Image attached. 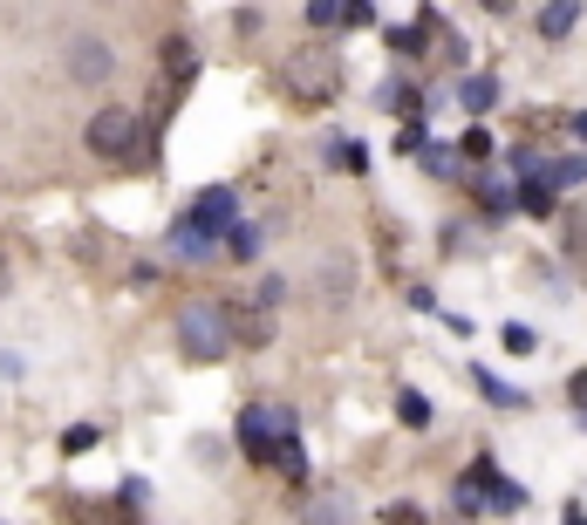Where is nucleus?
I'll list each match as a JSON object with an SVG mask.
<instances>
[{
    "instance_id": "1",
    "label": "nucleus",
    "mask_w": 587,
    "mask_h": 525,
    "mask_svg": "<svg viewBox=\"0 0 587 525\" xmlns=\"http://www.w3.org/2000/svg\"><path fill=\"white\" fill-rule=\"evenodd\" d=\"M232 307L226 301H185V314H178V348H185V361H226L232 355Z\"/></svg>"
},
{
    "instance_id": "2",
    "label": "nucleus",
    "mask_w": 587,
    "mask_h": 525,
    "mask_svg": "<svg viewBox=\"0 0 587 525\" xmlns=\"http://www.w3.org/2000/svg\"><path fill=\"white\" fill-rule=\"evenodd\" d=\"M335 90H342V55H335L328 42H307V49L287 55V96H301V103H328Z\"/></svg>"
},
{
    "instance_id": "3",
    "label": "nucleus",
    "mask_w": 587,
    "mask_h": 525,
    "mask_svg": "<svg viewBox=\"0 0 587 525\" xmlns=\"http://www.w3.org/2000/svg\"><path fill=\"white\" fill-rule=\"evenodd\" d=\"M137 137H144V124H137V109H124V103H109V109L90 116V150L103 157V165H130Z\"/></svg>"
},
{
    "instance_id": "4",
    "label": "nucleus",
    "mask_w": 587,
    "mask_h": 525,
    "mask_svg": "<svg viewBox=\"0 0 587 525\" xmlns=\"http://www.w3.org/2000/svg\"><path fill=\"white\" fill-rule=\"evenodd\" d=\"M281 430H294V417L273 410V402H253V410H240V451L253 464H273L281 458Z\"/></svg>"
},
{
    "instance_id": "5",
    "label": "nucleus",
    "mask_w": 587,
    "mask_h": 525,
    "mask_svg": "<svg viewBox=\"0 0 587 525\" xmlns=\"http://www.w3.org/2000/svg\"><path fill=\"white\" fill-rule=\"evenodd\" d=\"M191 225H199L206 239H219V246H226V232H240V191L206 185V191H199V206H191Z\"/></svg>"
},
{
    "instance_id": "6",
    "label": "nucleus",
    "mask_w": 587,
    "mask_h": 525,
    "mask_svg": "<svg viewBox=\"0 0 587 525\" xmlns=\"http://www.w3.org/2000/svg\"><path fill=\"white\" fill-rule=\"evenodd\" d=\"M348 512H356V498H348V484H315V492L301 498L294 525H348Z\"/></svg>"
},
{
    "instance_id": "7",
    "label": "nucleus",
    "mask_w": 587,
    "mask_h": 525,
    "mask_svg": "<svg viewBox=\"0 0 587 525\" xmlns=\"http://www.w3.org/2000/svg\"><path fill=\"white\" fill-rule=\"evenodd\" d=\"M342 294H356V260H348V253H322V301L335 307Z\"/></svg>"
},
{
    "instance_id": "8",
    "label": "nucleus",
    "mask_w": 587,
    "mask_h": 525,
    "mask_svg": "<svg viewBox=\"0 0 587 525\" xmlns=\"http://www.w3.org/2000/svg\"><path fill=\"white\" fill-rule=\"evenodd\" d=\"M212 246H219V239H206L199 225H178V232H171V260H185V266L212 260Z\"/></svg>"
},
{
    "instance_id": "9",
    "label": "nucleus",
    "mask_w": 587,
    "mask_h": 525,
    "mask_svg": "<svg viewBox=\"0 0 587 525\" xmlns=\"http://www.w3.org/2000/svg\"><path fill=\"white\" fill-rule=\"evenodd\" d=\"M560 246H567V266L587 273V212H567L560 219Z\"/></svg>"
},
{
    "instance_id": "10",
    "label": "nucleus",
    "mask_w": 587,
    "mask_h": 525,
    "mask_svg": "<svg viewBox=\"0 0 587 525\" xmlns=\"http://www.w3.org/2000/svg\"><path fill=\"white\" fill-rule=\"evenodd\" d=\"M69 62H75V75H83V83H103V75H109V55H103V42H90V34L69 49Z\"/></svg>"
},
{
    "instance_id": "11",
    "label": "nucleus",
    "mask_w": 587,
    "mask_h": 525,
    "mask_svg": "<svg viewBox=\"0 0 587 525\" xmlns=\"http://www.w3.org/2000/svg\"><path fill=\"white\" fill-rule=\"evenodd\" d=\"M191 69H199V49H191L185 34H171V42H165V75H171V90L191 83Z\"/></svg>"
},
{
    "instance_id": "12",
    "label": "nucleus",
    "mask_w": 587,
    "mask_h": 525,
    "mask_svg": "<svg viewBox=\"0 0 587 525\" xmlns=\"http://www.w3.org/2000/svg\"><path fill=\"white\" fill-rule=\"evenodd\" d=\"M232 335H240L247 348L273 342V307H253V314H232Z\"/></svg>"
},
{
    "instance_id": "13",
    "label": "nucleus",
    "mask_w": 587,
    "mask_h": 525,
    "mask_svg": "<svg viewBox=\"0 0 587 525\" xmlns=\"http://www.w3.org/2000/svg\"><path fill=\"white\" fill-rule=\"evenodd\" d=\"M389 49H397V55H423L430 49V14L410 21V28H389Z\"/></svg>"
},
{
    "instance_id": "14",
    "label": "nucleus",
    "mask_w": 587,
    "mask_h": 525,
    "mask_svg": "<svg viewBox=\"0 0 587 525\" xmlns=\"http://www.w3.org/2000/svg\"><path fill=\"white\" fill-rule=\"evenodd\" d=\"M458 90H464V109H472V116H485V109L499 103V83H492V75H464Z\"/></svg>"
},
{
    "instance_id": "15",
    "label": "nucleus",
    "mask_w": 587,
    "mask_h": 525,
    "mask_svg": "<svg viewBox=\"0 0 587 525\" xmlns=\"http://www.w3.org/2000/svg\"><path fill=\"white\" fill-rule=\"evenodd\" d=\"M479 389H485V396L499 402V410H526V389H513V382H499V376H485V369H479Z\"/></svg>"
},
{
    "instance_id": "16",
    "label": "nucleus",
    "mask_w": 587,
    "mask_h": 525,
    "mask_svg": "<svg viewBox=\"0 0 587 525\" xmlns=\"http://www.w3.org/2000/svg\"><path fill=\"white\" fill-rule=\"evenodd\" d=\"M273 464H281V477H287V484H307V451H301L294 437L281 443V458H273Z\"/></svg>"
},
{
    "instance_id": "17",
    "label": "nucleus",
    "mask_w": 587,
    "mask_h": 525,
    "mask_svg": "<svg viewBox=\"0 0 587 525\" xmlns=\"http://www.w3.org/2000/svg\"><path fill=\"white\" fill-rule=\"evenodd\" d=\"M580 21V8H574V0H567V8H560V0H554V8H539V34H567Z\"/></svg>"
},
{
    "instance_id": "18",
    "label": "nucleus",
    "mask_w": 587,
    "mask_h": 525,
    "mask_svg": "<svg viewBox=\"0 0 587 525\" xmlns=\"http://www.w3.org/2000/svg\"><path fill=\"white\" fill-rule=\"evenodd\" d=\"M397 417H403L410 430H430V402H423L417 389H403V396H397Z\"/></svg>"
},
{
    "instance_id": "19",
    "label": "nucleus",
    "mask_w": 587,
    "mask_h": 525,
    "mask_svg": "<svg viewBox=\"0 0 587 525\" xmlns=\"http://www.w3.org/2000/svg\"><path fill=\"white\" fill-rule=\"evenodd\" d=\"M382 103L397 109V116H417V109H423V96H417L410 83H389V90H382Z\"/></svg>"
},
{
    "instance_id": "20",
    "label": "nucleus",
    "mask_w": 587,
    "mask_h": 525,
    "mask_svg": "<svg viewBox=\"0 0 587 525\" xmlns=\"http://www.w3.org/2000/svg\"><path fill=\"white\" fill-rule=\"evenodd\" d=\"M520 206H526L533 219H554V191H546V185H526V191H520Z\"/></svg>"
},
{
    "instance_id": "21",
    "label": "nucleus",
    "mask_w": 587,
    "mask_h": 525,
    "mask_svg": "<svg viewBox=\"0 0 587 525\" xmlns=\"http://www.w3.org/2000/svg\"><path fill=\"white\" fill-rule=\"evenodd\" d=\"M485 492H492V505H499V512H520V505H526V492H520V484H499V477H492Z\"/></svg>"
},
{
    "instance_id": "22",
    "label": "nucleus",
    "mask_w": 587,
    "mask_h": 525,
    "mask_svg": "<svg viewBox=\"0 0 587 525\" xmlns=\"http://www.w3.org/2000/svg\"><path fill=\"white\" fill-rule=\"evenodd\" d=\"M253 246H260V239H253V225H240V232H226V253H232V260H253Z\"/></svg>"
},
{
    "instance_id": "23",
    "label": "nucleus",
    "mask_w": 587,
    "mask_h": 525,
    "mask_svg": "<svg viewBox=\"0 0 587 525\" xmlns=\"http://www.w3.org/2000/svg\"><path fill=\"white\" fill-rule=\"evenodd\" d=\"M335 165H348V171H363V144H356V137H335Z\"/></svg>"
},
{
    "instance_id": "24",
    "label": "nucleus",
    "mask_w": 587,
    "mask_h": 525,
    "mask_svg": "<svg viewBox=\"0 0 587 525\" xmlns=\"http://www.w3.org/2000/svg\"><path fill=\"white\" fill-rule=\"evenodd\" d=\"M382 525H430L417 505H382Z\"/></svg>"
},
{
    "instance_id": "25",
    "label": "nucleus",
    "mask_w": 587,
    "mask_h": 525,
    "mask_svg": "<svg viewBox=\"0 0 587 525\" xmlns=\"http://www.w3.org/2000/svg\"><path fill=\"white\" fill-rule=\"evenodd\" d=\"M90 443H96V430L90 423H75V430H62V451L75 458V451H90Z\"/></svg>"
},
{
    "instance_id": "26",
    "label": "nucleus",
    "mask_w": 587,
    "mask_h": 525,
    "mask_svg": "<svg viewBox=\"0 0 587 525\" xmlns=\"http://www.w3.org/2000/svg\"><path fill=\"white\" fill-rule=\"evenodd\" d=\"M307 21H315V28H342L348 8H328V0H322V8H307Z\"/></svg>"
},
{
    "instance_id": "27",
    "label": "nucleus",
    "mask_w": 587,
    "mask_h": 525,
    "mask_svg": "<svg viewBox=\"0 0 587 525\" xmlns=\"http://www.w3.org/2000/svg\"><path fill=\"white\" fill-rule=\"evenodd\" d=\"M423 144H430V137H423V124H403V130H397V150H410V157H417Z\"/></svg>"
},
{
    "instance_id": "28",
    "label": "nucleus",
    "mask_w": 587,
    "mask_h": 525,
    "mask_svg": "<svg viewBox=\"0 0 587 525\" xmlns=\"http://www.w3.org/2000/svg\"><path fill=\"white\" fill-rule=\"evenodd\" d=\"M499 342L513 348V355H526V348H533V328H513V321H505V335H499Z\"/></svg>"
},
{
    "instance_id": "29",
    "label": "nucleus",
    "mask_w": 587,
    "mask_h": 525,
    "mask_svg": "<svg viewBox=\"0 0 587 525\" xmlns=\"http://www.w3.org/2000/svg\"><path fill=\"white\" fill-rule=\"evenodd\" d=\"M21 369H28V361H21V355H14V348H0V382H14V376H21Z\"/></svg>"
},
{
    "instance_id": "30",
    "label": "nucleus",
    "mask_w": 587,
    "mask_h": 525,
    "mask_svg": "<svg viewBox=\"0 0 587 525\" xmlns=\"http://www.w3.org/2000/svg\"><path fill=\"white\" fill-rule=\"evenodd\" d=\"M567 389H574V402H587V369H580V376H574Z\"/></svg>"
},
{
    "instance_id": "31",
    "label": "nucleus",
    "mask_w": 587,
    "mask_h": 525,
    "mask_svg": "<svg viewBox=\"0 0 587 525\" xmlns=\"http://www.w3.org/2000/svg\"><path fill=\"white\" fill-rule=\"evenodd\" d=\"M8 280H14V273H8V253H0V301H8Z\"/></svg>"
},
{
    "instance_id": "32",
    "label": "nucleus",
    "mask_w": 587,
    "mask_h": 525,
    "mask_svg": "<svg viewBox=\"0 0 587 525\" xmlns=\"http://www.w3.org/2000/svg\"><path fill=\"white\" fill-rule=\"evenodd\" d=\"M574 137H587V109H580V116H574Z\"/></svg>"
}]
</instances>
